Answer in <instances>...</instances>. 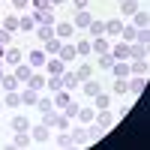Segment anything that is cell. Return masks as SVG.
<instances>
[{
    "mask_svg": "<svg viewBox=\"0 0 150 150\" xmlns=\"http://www.w3.org/2000/svg\"><path fill=\"white\" fill-rule=\"evenodd\" d=\"M30 138H33V144H48V138H51V126H48V123L33 126L30 129Z\"/></svg>",
    "mask_w": 150,
    "mask_h": 150,
    "instance_id": "6da1fadb",
    "label": "cell"
},
{
    "mask_svg": "<svg viewBox=\"0 0 150 150\" xmlns=\"http://www.w3.org/2000/svg\"><path fill=\"white\" fill-rule=\"evenodd\" d=\"M114 120H117V117H114V114H111V111H108V108H99V114L93 117V123H96V126H99V129H111V126H114Z\"/></svg>",
    "mask_w": 150,
    "mask_h": 150,
    "instance_id": "7a4b0ae2",
    "label": "cell"
},
{
    "mask_svg": "<svg viewBox=\"0 0 150 150\" xmlns=\"http://www.w3.org/2000/svg\"><path fill=\"white\" fill-rule=\"evenodd\" d=\"M33 18H36V24H57L54 6H48V9H33Z\"/></svg>",
    "mask_w": 150,
    "mask_h": 150,
    "instance_id": "3957f363",
    "label": "cell"
},
{
    "mask_svg": "<svg viewBox=\"0 0 150 150\" xmlns=\"http://www.w3.org/2000/svg\"><path fill=\"white\" fill-rule=\"evenodd\" d=\"M60 81H63V90H78V87H81V81H78V75H75L72 69H63V75H60Z\"/></svg>",
    "mask_w": 150,
    "mask_h": 150,
    "instance_id": "277c9868",
    "label": "cell"
},
{
    "mask_svg": "<svg viewBox=\"0 0 150 150\" xmlns=\"http://www.w3.org/2000/svg\"><path fill=\"white\" fill-rule=\"evenodd\" d=\"M72 33H75V24H72V21H63V24H54V36H57V39L69 42V39H72Z\"/></svg>",
    "mask_w": 150,
    "mask_h": 150,
    "instance_id": "5b68a950",
    "label": "cell"
},
{
    "mask_svg": "<svg viewBox=\"0 0 150 150\" xmlns=\"http://www.w3.org/2000/svg\"><path fill=\"white\" fill-rule=\"evenodd\" d=\"M45 60H48V54L42 51V48H33V51L27 54V63H30L33 69H42V66H45Z\"/></svg>",
    "mask_w": 150,
    "mask_h": 150,
    "instance_id": "8992f818",
    "label": "cell"
},
{
    "mask_svg": "<svg viewBox=\"0 0 150 150\" xmlns=\"http://www.w3.org/2000/svg\"><path fill=\"white\" fill-rule=\"evenodd\" d=\"M129 87V96H141L144 87H147V78H141V75H132V81H126Z\"/></svg>",
    "mask_w": 150,
    "mask_h": 150,
    "instance_id": "52a82bcc",
    "label": "cell"
},
{
    "mask_svg": "<svg viewBox=\"0 0 150 150\" xmlns=\"http://www.w3.org/2000/svg\"><path fill=\"white\" fill-rule=\"evenodd\" d=\"M60 60H63V63H72V60L75 57H78V51H75V42L69 39V42H63V45H60V54H57Z\"/></svg>",
    "mask_w": 150,
    "mask_h": 150,
    "instance_id": "ba28073f",
    "label": "cell"
},
{
    "mask_svg": "<svg viewBox=\"0 0 150 150\" xmlns=\"http://www.w3.org/2000/svg\"><path fill=\"white\" fill-rule=\"evenodd\" d=\"M108 54L114 57V60H129V42H117V45H111Z\"/></svg>",
    "mask_w": 150,
    "mask_h": 150,
    "instance_id": "9c48e42d",
    "label": "cell"
},
{
    "mask_svg": "<svg viewBox=\"0 0 150 150\" xmlns=\"http://www.w3.org/2000/svg\"><path fill=\"white\" fill-rule=\"evenodd\" d=\"M3 60H6L9 66H18L21 60H24V51H21V48H12V45H9L6 51H3Z\"/></svg>",
    "mask_w": 150,
    "mask_h": 150,
    "instance_id": "30bf717a",
    "label": "cell"
},
{
    "mask_svg": "<svg viewBox=\"0 0 150 150\" xmlns=\"http://www.w3.org/2000/svg\"><path fill=\"white\" fill-rule=\"evenodd\" d=\"M45 69H48V75H63L66 63H63L60 57H48V60H45Z\"/></svg>",
    "mask_w": 150,
    "mask_h": 150,
    "instance_id": "8fae6325",
    "label": "cell"
},
{
    "mask_svg": "<svg viewBox=\"0 0 150 150\" xmlns=\"http://www.w3.org/2000/svg\"><path fill=\"white\" fill-rule=\"evenodd\" d=\"M69 135H72V144H75V147H87V144H90V138H87V129H81V126H75Z\"/></svg>",
    "mask_w": 150,
    "mask_h": 150,
    "instance_id": "7c38bea8",
    "label": "cell"
},
{
    "mask_svg": "<svg viewBox=\"0 0 150 150\" xmlns=\"http://www.w3.org/2000/svg\"><path fill=\"white\" fill-rule=\"evenodd\" d=\"M147 69H150L147 57L144 60H132V63H129V75H141V78H147Z\"/></svg>",
    "mask_w": 150,
    "mask_h": 150,
    "instance_id": "4fadbf2b",
    "label": "cell"
},
{
    "mask_svg": "<svg viewBox=\"0 0 150 150\" xmlns=\"http://www.w3.org/2000/svg\"><path fill=\"white\" fill-rule=\"evenodd\" d=\"M90 21H93V15H90L87 9H75V15H72V24H75V27H87Z\"/></svg>",
    "mask_w": 150,
    "mask_h": 150,
    "instance_id": "5bb4252c",
    "label": "cell"
},
{
    "mask_svg": "<svg viewBox=\"0 0 150 150\" xmlns=\"http://www.w3.org/2000/svg\"><path fill=\"white\" fill-rule=\"evenodd\" d=\"M51 99H54V108H60V111H63V108L72 102V93H69V90H57Z\"/></svg>",
    "mask_w": 150,
    "mask_h": 150,
    "instance_id": "9a60e30c",
    "label": "cell"
},
{
    "mask_svg": "<svg viewBox=\"0 0 150 150\" xmlns=\"http://www.w3.org/2000/svg\"><path fill=\"white\" fill-rule=\"evenodd\" d=\"M33 72H36V69H33L30 63H18V66H15V78H18L21 84H27V78H30Z\"/></svg>",
    "mask_w": 150,
    "mask_h": 150,
    "instance_id": "2e32d148",
    "label": "cell"
},
{
    "mask_svg": "<svg viewBox=\"0 0 150 150\" xmlns=\"http://www.w3.org/2000/svg\"><path fill=\"white\" fill-rule=\"evenodd\" d=\"M87 33H90V39H99V36H105V21H90L87 24Z\"/></svg>",
    "mask_w": 150,
    "mask_h": 150,
    "instance_id": "e0dca14e",
    "label": "cell"
},
{
    "mask_svg": "<svg viewBox=\"0 0 150 150\" xmlns=\"http://www.w3.org/2000/svg\"><path fill=\"white\" fill-rule=\"evenodd\" d=\"M60 45H63V39H57V36H51V39L45 42V48H42V51H45L48 57H57V54H60Z\"/></svg>",
    "mask_w": 150,
    "mask_h": 150,
    "instance_id": "ac0fdd59",
    "label": "cell"
},
{
    "mask_svg": "<svg viewBox=\"0 0 150 150\" xmlns=\"http://www.w3.org/2000/svg\"><path fill=\"white\" fill-rule=\"evenodd\" d=\"M90 48H93V54L99 57V54H108V48H111V42L105 39V36H99V39H93V42H90Z\"/></svg>",
    "mask_w": 150,
    "mask_h": 150,
    "instance_id": "d6986e66",
    "label": "cell"
},
{
    "mask_svg": "<svg viewBox=\"0 0 150 150\" xmlns=\"http://www.w3.org/2000/svg\"><path fill=\"white\" fill-rule=\"evenodd\" d=\"M18 30H24V33L36 30V18H33V12H30V15H18Z\"/></svg>",
    "mask_w": 150,
    "mask_h": 150,
    "instance_id": "ffe728a7",
    "label": "cell"
},
{
    "mask_svg": "<svg viewBox=\"0 0 150 150\" xmlns=\"http://www.w3.org/2000/svg\"><path fill=\"white\" fill-rule=\"evenodd\" d=\"M111 72H114V78H129V63L126 60H114Z\"/></svg>",
    "mask_w": 150,
    "mask_h": 150,
    "instance_id": "44dd1931",
    "label": "cell"
},
{
    "mask_svg": "<svg viewBox=\"0 0 150 150\" xmlns=\"http://www.w3.org/2000/svg\"><path fill=\"white\" fill-rule=\"evenodd\" d=\"M3 30H9V33H18V15L15 12H9V15H3V24H0Z\"/></svg>",
    "mask_w": 150,
    "mask_h": 150,
    "instance_id": "7402d4cb",
    "label": "cell"
},
{
    "mask_svg": "<svg viewBox=\"0 0 150 150\" xmlns=\"http://www.w3.org/2000/svg\"><path fill=\"white\" fill-rule=\"evenodd\" d=\"M45 78H48V75H42V72H33L30 78H27V87H33V90H45Z\"/></svg>",
    "mask_w": 150,
    "mask_h": 150,
    "instance_id": "603a6c76",
    "label": "cell"
},
{
    "mask_svg": "<svg viewBox=\"0 0 150 150\" xmlns=\"http://www.w3.org/2000/svg\"><path fill=\"white\" fill-rule=\"evenodd\" d=\"M81 90H84V96H96L99 90H102V84L93 81V78H87V81H81Z\"/></svg>",
    "mask_w": 150,
    "mask_h": 150,
    "instance_id": "cb8c5ba5",
    "label": "cell"
},
{
    "mask_svg": "<svg viewBox=\"0 0 150 150\" xmlns=\"http://www.w3.org/2000/svg\"><path fill=\"white\" fill-rule=\"evenodd\" d=\"M120 27H123L120 18H108L105 21V36H120Z\"/></svg>",
    "mask_w": 150,
    "mask_h": 150,
    "instance_id": "d4e9b609",
    "label": "cell"
},
{
    "mask_svg": "<svg viewBox=\"0 0 150 150\" xmlns=\"http://www.w3.org/2000/svg\"><path fill=\"white\" fill-rule=\"evenodd\" d=\"M3 105H6V108H18V105H21V93H18V90H6Z\"/></svg>",
    "mask_w": 150,
    "mask_h": 150,
    "instance_id": "484cf974",
    "label": "cell"
},
{
    "mask_svg": "<svg viewBox=\"0 0 150 150\" xmlns=\"http://www.w3.org/2000/svg\"><path fill=\"white\" fill-rule=\"evenodd\" d=\"M138 9V0H120V15H135Z\"/></svg>",
    "mask_w": 150,
    "mask_h": 150,
    "instance_id": "4316f807",
    "label": "cell"
},
{
    "mask_svg": "<svg viewBox=\"0 0 150 150\" xmlns=\"http://www.w3.org/2000/svg\"><path fill=\"white\" fill-rule=\"evenodd\" d=\"M36 99H39V90L24 87V93H21V105H36Z\"/></svg>",
    "mask_w": 150,
    "mask_h": 150,
    "instance_id": "83f0119b",
    "label": "cell"
},
{
    "mask_svg": "<svg viewBox=\"0 0 150 150\" xmlns=\"http://www.w3.org/2000/svg\"><path fill=\"white\" fill-rule=\"evenodd\" d=\"M150 24V15H147V9H138L132 15V27H147Z\"/></svg>",
    "mask_w": 150,
    "mask_h": 150,
    "instance_id": "f1b7e54d",
    "label": "cell"
},
{
    "mask_svg": "<svg viewBox=\"0 0 150 150\" xmlns=\"http://www.w3.org/2000/svg\"><path fill=\"white\" fill-rule=\"evenodd\" d=\"M36 36H39L42 42H48L54 36V24H39V27H36Z\"/></svg>",
    "mask_w": 150,
    "mask_h": 150,
    "instance_id": "f546056e",
    "label": "cell"
},
{
    "mask_svg": "<svg viewBox=\"0 0 150 150\" xmlns=\"http://www.w3.org/2000/svg\"><path fill=\"white\" fill-rule=\"evenodd\" d=\"M36 108H39L42 114H48V111H54V99L51 96H39L36 99Z\"/></svg>",
    "mask_w": 150,
    "mask_h": 150,
    "instance_id": "4dcf8cb0",
    "label": "cell"
},
{
    "mask_svg": "<svg viewBox=\"0 0 150 150\" xmlns=\"http://www.w3.org/2000/svg\"><path fill=\"white\" fill-rule=\"evenodd\" d=\"M111 93H114V96H126V93H129L126 78H114V84H111Z\"/></svg>",
    "mask_w": 150,
    "mask_h": 150,
    "instance_id": "1f68e13d",
    "label": "cell"
},
{
    "mask_svg": "<svg viewBox=\"0 0 150 150\" xmlns=\"http://www.w3.org/2000/svg\"><path fill=\"white\" fill-rule=\"evenodd\" d=\"M12 144H15V147H30V144H33V138H30V132H15Z\"/></svg>",
    "mask_w": 150,
    "mask_h": 150,
    "instance_id": "d6a6232c",
    "label": "cell"
},
{
    "mask_svg": "<svg viewBox=\"0 0 150 150\" xmlns=\"http://www.w3.org/2000/svg\"><path fill=\"white\" fill-rule=\"evenodd\" d=\"M45 87H48V90H51V93L63 90V81H60V75H48V78H45Z\"/></svg>",
    "mask_w": 150,
    "mask_h": 150,
    "instance_id": "836d02e7",
    "label": "cell"
},
{
    "mask_svg": "<svg viewBox=\"0 0 150 150\" xmlns=\"http://www.w3.org/2000/svg\"><path fill=\"white\" fill-rule=\"evenodd\" d=\"M18 78H15V72H12V75H3V81H0V87H3V90H18Z\"/></svg>",
    "mask_w": 150,
    "mask_h": 150,
    "instance_id": "e575fe53",
    "label": "cell"
},
{
    "mask_svg": "<svg viewBox=\"0 0 150 150\" xmlns=\"http://www.w3.org/2000/svg\"><path fill=\"white\" fill-rule=\"evenodd\" d=\"M12 129L15 132H30V120L27 117H12Z\"/></svg>",
    "mask_w": 150,
    "mask_h": 150,
    "instance_id": "d590c367",
    "label": "cell"
},
{
    "mask_svg": "<svg viewBox=\"0 0 150 150\" xmlns=\"http://www.w3.org/2000/svg\"><path fill=\"white\" fill-rule=\"evenodd\" d=\"M75 51H78V57H87V54H93V48H90V39H78V42H75Z\"/></svg>",
    "mask_w": 150,
    "mask_h": 150,
    "instance_id": "8d00e7d4",
    "label": "cell"
},
{
    "mask_svg": "<svg viewBox=\"0 0 150 150\" xmlns=\"http://www.w3.org/2000/svg\"><path fill=\"white\" fill-rule=\"evenodd\" d=\"M75 75H78V81H87V78H93V66H90V63H81L78 69H75Z\"/></svg>",
    "mask_w": 150,
    "mask_h": 150,
    "instance_id": "74e56055",
    "label": "cell"
},
{
    "mask_svg": "<svg viewBox=\"0 0 150 150\" xmlns=\"http://www.w3.org/2000/svg\"><path fill=\"white\" fill-rule=\"evenodd\" d=\"M93 108H111V96H105L102 90H99V93L93 96Z\"/></svg>",
    "mask_w": 150,
    "mask_h": 150,
    "instance_id": "f35d334b",
    "label": "cell"
},
{
    "mask_svg": "<svg viewBox=\"0 0 150 150\" xmlns=\"http://www.w3.org/2000/svg\"><path fill=\"white\" fill-rule=\"evenodd\" d=\"M75 117H78L81 123H93V117H96V108H78V114H75Z\"/></svg>",
    "mask_w": 150,
    "mask_h": 150,
    "instance_id": "ab89813d",
    "label": "cell"
},
{
    "mask_svg": "<svg viewBox=\"0 0 150 150\" xmlns=\"http://www.w3.org/2000/svg\"><path fill=\"white\" fill-rule=\"evenodd\" d=\"M54 144H57V147H75V144H72V135H69V132H57Z\"/></svg>",
    "mask_w": 150,
    "mask_h": 150,
    "instance_id": "60d3db41",
    "label": "cell"
},
{
    "mask_svg": "<svg viewBox=\"0 0 150 150\" xmlns=\"http://www.w3.org/2000/svg\"><path fill=\"white\" fill-rule=\"evenodd\" d=\"M135 42H138V45H150V30L138 27V30H135Z\"/></svg>",
    "mask_w": 150,
    "mask_h": 150,
    "instance_id": "b9f144b4",
    "label": "cell"
},
{
    "mask_svg": "<svg viewBox=\"0 0 150 150\" xmlns=\"http://www.w3.org/2000/svg\"><path fill=\"white\" fill-rule=\"evenodd\" d=\"M87 138H90V141H99V138H102V129H99L96 123H87Z\"/></svg>",
    "mask_w": 150,
    "mask_h": 150,
    "instance_id": "7bdbcfd3",
    "label": "cell"
},
{
    "mask_svg": "<svg viewBox=\"0 0 150 150\" xmlns=\"http://www.w3.org/2000/svg\"><path fill=\"white\" fill-rule=\"evenodd\" d=\"M96 66H99V69H111V66H114V57H111V54H99Z\"/></svg>",
    "mask_w": 150,
    "mask_h": 150,
    "instance_id": "ee69618b",
    "label": "cell"
},
{
    "mask_svg": "<svg viewBox=\"0 0 150 150\" xmlns=\"http://www.w3.org/2000/svg\"><path fill=\"white\" fill-rule=\"evenodd\" d=\"M78 108H81V105H78V102H75V99H72V102H69V105L63 108V114H66L69 120H75V114H78Z\"/></svg>",
    "mask_w": 150,
    "mask_h": 150,
    "instance_id": "f6af8a7d",
    "label": "cell"
},
{
    "mask_svg": "<svg viewBox=\"0 0 150 150\" xmlns=\"http://www.w3.org/2000/svg\"><path fill=\"white\" fill-rule=\"evenodd\" d=\"M0 45H6V48L12 45V33H9V30H3V27H0Z\"/></svg>",
    "mask_w": 150,
    "mask_h": 150,
    "instance_id": "bcb514c9",
    "label": "cell"
},
{
    "mask_svg": "<svg viewBox=\"0 0 150 150\" xmlns=\"http://www.w3.org/2000/svg\"><path fill=\"white\" fill-rule=\"evenodd\" d=\"M9 3H12V9H15V12H24V9H27V3H30V0H9Z\"/></svg>",
    "mask_w": 150,
    "mask_h": 150,
    "instance_id": "7dc6e473",
    "label": "cell"
},
{
    "mask_svg": "<svg viewBox=\"0 0 150 150\" xmlns=\"http://www.w3.org/2000/svg\"><path fill=\"white\" fill-rule=\"evenodd\" d=\"M87 3H90V0H72V6H75V9H87Z\"/></svg>",
    "mask_w": 150,
    "mask_h": 150,
    "instance_id": "c3c4849f",
    "label": "cell"
},
{
    "mask_svg": "<svg viewBox=\"0 0 150 150\" xmlns=\"http://www.w3.org/2000/svg\"><path fill=\"white\" fill-rule=\"evenodd\" d=\"M33 6H36V9H48L51 3H48V0H33Z\"/></svg>",
    "mask_w": 150,
    "mask_h": 150,
    "instance_id": "681fc988",
    "label": "cell"
},
{
    "mask_svg": "<svg viewBox=\"0 0 150 150\" xmlns=\"http://www.w3.org/2000/svg\"><path fill=\"white\" fill-rule=\"evenodd\" d=\"M48 3H51V6H60V3H66V0H48Z\"/></svg>",
    "mask_w": 150,
    "mask_h": 150,
    "instance_id": "f907efd6",
    "label": "cell"
},
{
    "mask_svg": "<svg viewBox=\"0 0 150 150\" xmlns=\"http://www.w3.org/2000/svg\"><path fill=\"white\" fill-rule=\"evenodd\" d=\"M3 51H6V45H0V57H3Z\"/></svg>",
    "mask_w": 150,
    "mask_h": 150,
    "instance_id": "816d5d0a",
    "label": "cell"
},
{
    "mask_svg": "<svg viewBox=\"0 0 150 150\" xmlns=\"http://www.w3.org/2000/svg\"><path fill=\"white\" fill-rule=\"evenodd\" d=\"M3 75H6V72H0V81H3Z\"/></svg>",
    "mask_w": 150,
    "mask_h": 150,
    "instance_id": "f5cc1de1",
    "label": "cell"
},
{
    "mask_svg": "<svg viewBox=\"0 0 150 150\" xmlns=\"http://www.w3.org/2000/svg\"><path fill=\"white\" fill-rule=\"evenodd\" d=\"M0 105H3V99H0Z\"/></svg>",
    "mask_w": 150,
    "mask_h": 150,
    "instance_id": "db71d44e",
    "label": "cell"
},
{
    "mask_svg": "<svg viewBox=\"0 0 150 150\" xmlns=\"http://www.w3.org/2000/svg\"><path fill=\"white\" fill-rule=\"evenodd\" d=\"M0 63H3V57H0Z\"/></svg>",
    "mask_w": 150,
    "mask_h": 150,
    "instance_id": "11a10c76",
    "label": "cell"
},
{
    "mask_svg": "<svg viewBox=\"0 0 150 150\" xmlns=\"http://www.w3.org/2000/svg\"><path fill=\"white\" fill-rule=\"evenodd\" d=\"M0 24H3V18H0Z\"/></svg>",
    "mask_w": 150,
    "mask_h": 150,
    "instance_id": "9f6ffc18",
    "label": "cell"
},
{
    "mask_svg": "<svg viewBox=\"0 0 150 150\" xmlns=\"http://www.w3.org/2000/svg\"><path fill=\"white\" fill-rule=\"evenodd\" d=\"M117 3H120V0H117Z\"/></svg>",
    "mask_w": 150,
    "mask_h": 150,
    "instance_id": "6f0895ef",
    "label": "cell"
}]
</instances>
